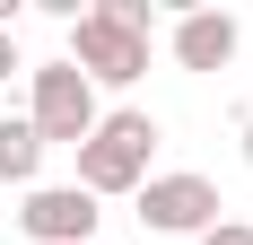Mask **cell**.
<instances>
[{
  "label": "cell",
  "mask_w": 253,
  "mask_h": 245,
  "mask_svg": "<svg viewBox=\"0 0 253 245\" xmlns=\"http://www.w3.org/2000/svg\"><path fill=\"white\" fill-rule=\"evenodd\" d=\"M218 184L210 175H149L140 184V228H157V237H210L218 228Z\"/></svg>",
  "instance_id": "cell-4"
},
{
  "label": "cell",
  "mask_w": 253,
  "mask_h": 245,
  "mask_svg": "<svg viewBox=\"0 0 253 245\" xmlns=\"http://www.w3.org/2000/svg\"><path fill=\"white\" fill-rule=\"evenodd\" d=\"M175 61L183 70H227L236 61V18L227 9H183L175 18Z\"/></svg>",
  "instance_id": "cell-6"
},
{
  "label": "cell",
  "mask_w": 253,
  "mask_h": 245,
  "mask_svg": "<svg viewBox=\"0 0 253 245\" xmlns=\"http://www.w3.org/2000/svg\"><path fill=\"white\" fill-rule=\"evenodd\" d=\"M35 167H44L35 122H26V114H0V184H35Z\"/></svg>",
  "instance_id": "cell-7"
},
{
  "label": "cell",
  "mask_w": 253,
  "mask_h": 245,
  "mask_svg": "<svg viewBox=\"0 0 253 245\" xmlns=\"http://www.w3.org/2000/svg\"><path fill=\"white\" fill-rule=\"evenodd\" d=\"M201 245H253V228H245V219H218V228H210Z\"/></svg>",
  "instance_id": "cell-8"
},
{
  "label": "cell",
  "mask_w": 253,
  "mask_h": 245,
  "mask_svg": "<svg viewBox=\"0 0 253 245\" xmlns=\"http://www.w3.org/2000/svg\"><path fill=\"white\" fill-rule=\"evenodd\" d=\"M18 228L35 245H96V201L79 193V184H26Z\"/></svg>",
  "instance_id": "cell-5"
},
{
  "label": "cell",
  "mask_w": 253,
  "mask_h": 245,
  "mask_svg": "<svg viewBox=\"0 0 253 245\" xmlns=\"http://www.w3.org/2000/svg\"><path fill=\"white\" fill-rule=\"evenodd\" d=\"M245 167H253V114H245Z\"/></svg>",
  "instance_id": "cell-10"
},
{
  "label": "cell",
  "mask_w": 253,
  "mask_h": 245,
  "mask_svg": "<svg viewBox=\"0 0 253 245\" xmlns=\"http://www.w3.org/2000/svg\"><path fill=\"white\" fill-rule=\"evenodd\" d=\"M87 88H131V79L149 70V35H131L123 18H105V9H79L70 18V53H61Z\"/></svg>",
  "instance_id": "cell-2"
},
{
  "label": "cell",
  "mask_w": 253,
  "mask_h": 245,
  "mask_svg": "<svg viewBox=\"0 0 253 245\" xmlns=\"http://www.w3.org/2000/svg\"><path fill=\"white\" fill-rule=\"evenodd\" d=\"M26 122H35L44 149H79L96 131V88H87L70 61H44V70H35V97H26Z\"/></svg>",
  "instance_id": "cell-3"
},
{
  "label": "cell",
  "mask_w": 253,
  "mask_h": 245,
  "mask_svg": "<svg viewBox=\"0 0 253 245\" xmlns=\"http://www.w3.org/2000/svg\"><path fill=\"white\" fill-rule=\"evenodd\" d=\"M149 158H157V122L140 105L123 114H96V131L79 140V193L105 201V193H140L149 184Z\"/></svg>",
  "instance_id": "cell-1"
},
{
  "label": "cell",
  "mask_w": 253,
  "mask_h": 245,
  "mask_svg": "<svg viewBox=\"0 0 253 245\" xmlns=\"http://www.w3.org/2000/svg\"><path fill=\"white\" fill-rule=\"evenodd\" d=\"M9 70H26V61H18V35L0 26V79H9Z\"/></svg>",
  "instance_id": "cell-9"
}]
</instances>
